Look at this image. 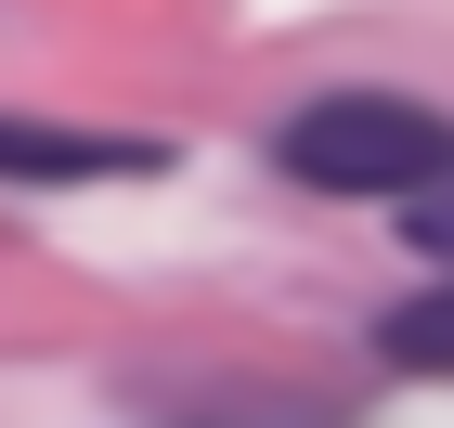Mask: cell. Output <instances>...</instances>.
<instances>
[{
	"label": "cell",
	"mask_w": 454,
	"mask_h": 428,
	"mask_svg": "<svg viewBox=\"0 0 454 428\" xmlns=\"http://www.w3.org/2000/svg\"><path fill=\"white\" fill-rule=\"evenodd\" d=\"M273 156L312 195H428V182L454 169V117L442 105H416V91H325V105H299L273 130Z\"/></svg>",
	"instance_id": "obj_1"
},
{
	"label": "cell",
	"mask_w": 454,
	"mask_h": 428,
	"mask_svg": "<svg viewBox=\"0 0 454 428\" xmlns=\"http://www.w3.org/2000/svg\"><path fill=\"white\" fill-rule=\"evenodd\" d=\"M130 169H156V143L66 130V117H0V182H130Z\"/></svg>",
	"instance_id": "obj_2"
},
{
	"label": "cell",
	"mask_w": 454,
	"mask_h": 428,
	"mask_svg": "<svg viewBox=\"0 0 454 428\" xmlns=\"http://www.w3.org/2000/svg\"><path fill=\"white\" fill-rule=\"evenodd\" d=\"M377 363H389V377H454V285L389 299V312H377Z\"/></svg>",
	"instance_id": "obj_3"
},
{
	"label": "cell",
	"mask_w": 454,
	"mask_h": 428,
	"mask_svg": "<svg viewBox=\"0 0 454 428\" xmlns=\"http://www.w3.org/2000/svg\"><path fill=\"white\" fill-rule=\"evenodd\" d=\"M403 234H416L428 260H454V169L428 182V195H403Z\"/></svg>",
	"instance_id": "obj_4"
},
{
	"label": "cell",
	"mask_w": 454,
	"mask_h": 428,
	"mask_svg": "<svg viewBox=\"0 0 454 428\" xmlns=\"http://www.w3.org/2000/svg\"><path fill=\"white\" fill-rule=\"evenodd\" d=\"M299 428H338V416H299Z\"/></svg>",
	"instance_id": "obj_5"
}]
</instances>
